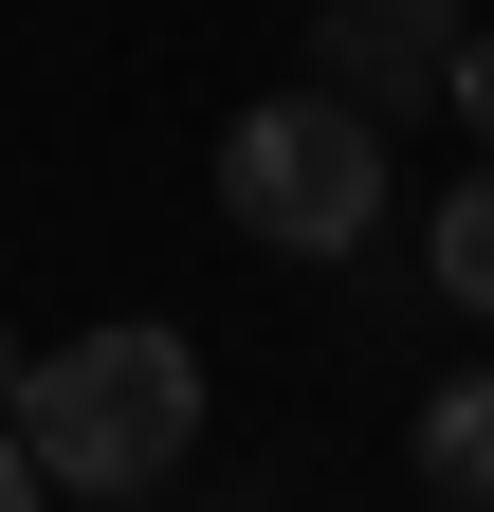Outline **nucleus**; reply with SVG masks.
<instances>
[{"label":"nucleus","instance_id":"nucleus-1","mask_svg":"<svg viewBox=\"0 0 494 512\" xmlns=\"http://www.w3.org/2000/svg\"><path fill=\"white\" fill-rule=\"evenodd\" d=\"M19 439H37V476L55 494H165L183 458H202V348L183 330H74L55 366H19Z\"/></svg>","mask_w":494,"mask_h":512},{"label":"nucleus","instance_id":"nucleus-2","mask_svg":"<svg viewBox=\"0 0 494 512\" xmlns=\"http://www.w3.org/2000/svg\"><path fill=\"white\" fill-rule=\"evenodd\" d=\"M220 220L257 238V256H366L385 238V110L366 92H257L220 128Z\"/></svg>","mask_w":494,"mask_h":512},{"label":"nucleus","instance_id":"nucleus-3","mask_svg":"<svg viewBox=\"0 0 494 512\" xmlns=\"http://www.w3.org/2000/svg\"><path fill=\"white\" fill-rule=\"evenodd\" d=\"M458 37H476V0H330V19H312V74L403 128V110L458 92Z\"/></svg>","mask_w":494,"mask_h":512},{"label":"nucleus","instance_id":"nucleus-4","mask_svg":"<svg viewBox=\"0 0 494 512\" xmlns=\"http://www.w3.org/2000/svg\"><path fill=\"white\" fill-rule=\"evenodd\" d=\"M403 476L440 494V512H494V384H421V439H403Z\"/></svg>","mask_w":494,"mask_h":512},{"label":"nucleus","instance_id":"nucleus-5","mask_svg":"<svg viewBox=\"0 0 494 512\" xmlns=\"http://www.w3.org/2000/svg\"><path fill=\"white\" fill-rule=\"evenodd\" d=\"M421 256H440V311H494V147H476V183L440 220H421Z\"/></svg>","mask_w":494,"mask_h":512},{"label":"nucleus","instance_id":"nucleus-6","mask_svg":"<svg viewBox=\"0 0 494 512\" xmlns=\"http://www.w3.org/2000/svg\"><path fill=\"white\" fill-rule=\"evenodd\" d=\"M440 110H458V128H476V147H494V19L458 37V92H440Z\"/></svg>","mask_w":494,"mask_h":512},{"label":"nucleus","instance_id":"nucleus-7","mask_svg":"<svg viewBox=\"0 0 494 512\" xmlns=\"http://www.w3.org/2000/svg\"><path fill=\"white\" fill-rule=\"evenodd\" d=\"M37 494H55V476H37V439L0 421V512H37Z\"/></svg>","mask_w":494,"mask_h":512},{"label":"nucleus","instance_id":"nucleus-8","mask_svg":"<svg viewBox=\"0 0 494 512\" xmlns=\"http://www.w3.org/2000/svg\"><path fill=\"white\" fill-rule=\"evenodd\" d=\"M0 421H19V330H0Z\"/></svg>","mask_w":494,"mask_h":512}]
</instances>
